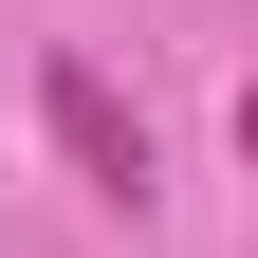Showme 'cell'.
Here are the masks:
<instances>
[{"instance_id":"1","label":"cell","mask_w":258,"mask_h":258,"mask_svg":"<svg viewBox=\"0 0 258 258\" xmlns=\"http://www.w3.org/2000/svg\"><path fill=\"white\" fill-rule=\"evenodd\" d=\"M37 129H55V166H74L92 203H148V129H129V92L92 74V55H37Z\"/></svg>"}]
</instances>
